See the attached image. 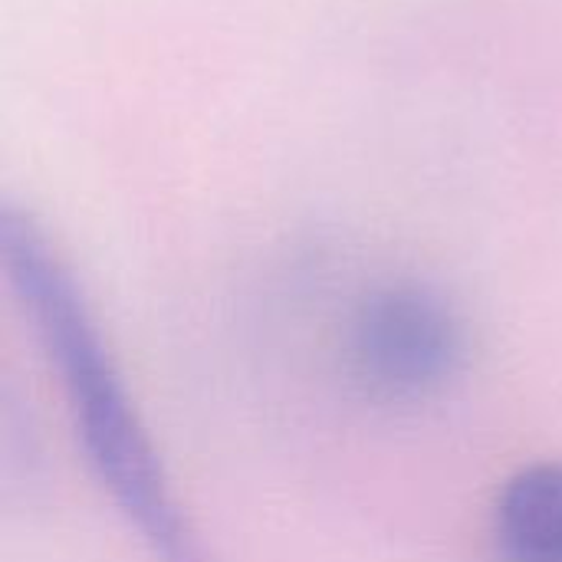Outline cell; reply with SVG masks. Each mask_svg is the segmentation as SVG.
<instances>
[{
  "label": "cell",
  "mask_w": 562,
  "mask_h": 562,
  "mask_svg": "<svg viewBox=\"0 0 562 562\" xmlns=\"http://www.w3.org/2000/svg\"><path fill=\"white\" fill-rule=\"evenodd\" d=\"M487 537L494 562H562V461H530L504 477Z\"/></svg>",
  "instance_id": "3"
},
{
  "label": "cell",
  "mask_w": 562,
  "mask_h": 562,
  "mask_svg": "<svg viewBox=\"0 0 562 562\" xmlns=\"http://www.w3.org/2000/svg\"><path fill=\"white\" fill-rule=\"evenodd\" d=\"M7 283L53 372L66 422L95 487L148 562H221L181 501L128 389L102 323L40 227L7 211L0 224Z\"/></svg>",
  "instance_id": "1"
},
{
  "label": "cell",
  "mask_w": 562,
  "mask_h": 562,
  "mask_svg": "<svg viewBox=\"0 0 562 562\" xmlns=\"http://www.w3.org/2000/svg\"><path fill=\"white\" fill-rule=\"evenodd\" d=\"M336 352L352 395L372 408L415 412L461 382L471 336L461 310L438 286L389 280L352 303Z\"/></svg>",
  "instance_id": "2"
}]
</instances>
